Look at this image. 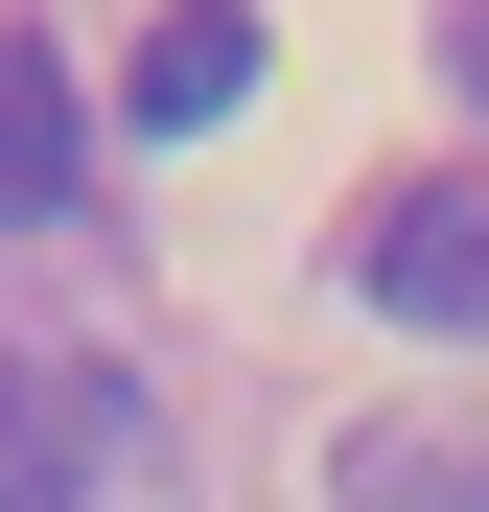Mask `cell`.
I'll return each mask as SVG.
<instances>
[{
  "label": "cell",
  "mask_w": 489,
  "mask_h": 512,
  "mask_svg": "<svg viewBox=\"0 0 489 512\" xmlns=\"http://www.w3.org/2000/svg\"><path fill=\"white\" fill-rule=\"evenodd\" d=\"M94 489H117V373L0 350V512H94Z\"/></svg>",
  "instance_id": "6da1fadb"
},
{
  "label": "cell",
  "mask_w": 489,
  "mask_h": 512,
  "mask_svg": "<svg viewBox=\"0 0 489 512\" xmlns=\"http://www.w3.org/2000/svg\"><path fill=\"white\" fill-rule=\"evenodd\" d=\"M70 210H94V94L47 24H0V233H70Z\"/></svg>",
  "instance_id": "7a4b0ae2"
},
{
  "label": "cell",
  "mask_w": 489,
  "mask_h": 512,
  "mask_svg": "<svg viewBox=\"0 0 489 512\" xmlns=\"http://www.w3.org/2000/svg\"><path fill=\"white\" fill-rule=\"evenodd\" d=\"M350 280H373L396 326H466V350H489V187H396V210L350 233Z\"/></svg>",
  "instance_id": "3957f363"
},
{
  "label": "cell",
  "mask_w": 489,
  "mask_h": 512,
  "mask_svg": "<svg viewBox=\"0 0 489 512\" xmlns=\"http://www.w3.org/2000/svg\"><path fill=\"white\" fill-rule=\"evenodd\" d=\"M117 94H140V140H210L233 94H257V0H163V24H140V70H117Z\"/></svg>",
  "instance_id": "277c9868"
},
{
  "label": "cell",
  "mask_w": 489,
  "mask_h": 512,
  "mask_svg": "<svg viewBox=\"0 0 489 512\" xmlns=\"http://www.w3.org/2000/svg\"><path fill=\"white\" fill-rule=\"evenodd\" d=\"M350 512H489V443H420V419H373V443H350Z\"/></svg>",
  "instance_id": "5b68a950"
},
{
  "label": "cell",
  "mask_w": 489,
  "mask_h": 512,
  "mask_svg": "<svg viewBox=\"0 0 489 512\" xmlns=\"http://www.w3.org/2000/svg\"><path fill=\"white\" fill-rule=\"evenodd\" d=\"M443 70H466V117H489V0H443Z\"/></svg>",
  "instance_id": "8992f818"
}]
</instances>
